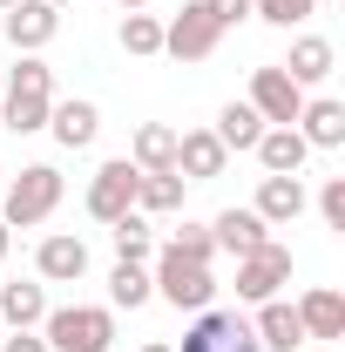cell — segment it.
Wrapping results in <instances>:
<instances>
[{"instance_id":"6da1fadb","label":"cell","mask_w":345,"mask_h":352,"mask_svg":"<svg viewBox=\"0 0 345 352\" xmlns=\"http://www.w3.org/2000/svg\"><path fill=\"white\" fill-rule=\"evenodd\" d=\"M0 109H7V129H14V135L47 129V109H54V68H47V61H34V54H27L21 68H7Z\"/></svg>"},{"instance_id":"7a4b0ae2","label":"cell","mask_w":345,"mask_h":352,"mask_svg":"<svg viewBox=\"0 0 345 352\" xmlns=\"http://www.w3.org/2000/svg\"><path fill=\"white\" fill-rule=\"evenodd\" d=\"M109 346H115V318L102 305L47 311V352H109Z\"/></svg>"},{"instance_id":"3957f363","label":"cell","mask_w":345,"mask_h":352,"mask_svg":"<svg viewBox=\"0 0 345 352\" xmlns=\"http://www.w3.org/2000/svg\"><path fill=\"white\" fill-rule=\"evenodd\" d=\"M54 204H61V170H54V163H27V170L7 183V210H0V223H21V230H27V223H41Z\"/></svg>"},{"instance_id":"277c9868","label":"cell","mask_w":345,"mask_h":352,"mask_svg":"<svg viewBox=\"0 0 345 352\" xmlns=\"http://www.w3.org/2000/svg\"><path fill=\"white\" fill-rule=\"evenodd\" d=\"M149 285H156L176 311H210V298H216L210 264H190V258H176V251H163V258H156V278H149Z\"/></svg>"},{"instance_id":"5b68a950","label":"cell","mask_w":345,"mask_h":352,"mask_svg":"<svg viewBox=\"0 0 345 352\" xmlns=\"http://www.w3.org/2000/svg\"><path fill=\"white\" fill-rule=\"evenodd\" d=\"M135 163L129 156H115V163H102L95 170V183H88V217L95 223H115V217H129L135 210Z\"/></svg>"},{"instance_id":"8992f818","label":"cell","mask_w":345,"mask_h":352,"mask_svg":"<svg viewBox=\"0 0 345 352\" xmlns=\"http://www.w3.org/2000/svg\"><path fill=\"white\" fill-rule=\"evenodd\" d=\"M278 285H291V251L285 244H258V251L237 258V298L264 305V298H278Z\"/></svg>"},{"instance_id":"52a82bcc","label":"cell","mask_w":345,"mask_h":352,"mask_svg":"<svg viewBox=\"0 0 345 352\" xmlns=\"http://www.w3.org/2000/svg\"><path fill=\"white\" fill-rule=\"evenodd\" d=\"M216 41H223V28L210 21V7H203V0H190L170 28H163V54H176V61H210Z\"/></svg>"},{"instance_id":"ba28073f","label":"cell","mask_w":345,"mask_h":352,"mask_svg":"<svg viewBox=\"0 0 345 352\" xmlns=\"http://www.w3.org/2000/svg\"><path fill=\"white\" fill-rule=\"evenodd\" d=\"M183 352H264V346L237 311H197V325L183 332Z\"/></svg>"},{"instance_id":"9c48e42d","label":"cell","mask_w":345,"mask_h":352,"mask_svg":"<svg viewBox=\"0 0 345 352\" xmlns=\"http://www.w3.org/2000/svg\"><path fill=\"white\" fill-rule=\"evenodd\" d=\"M251 109H258L271 129H291L298 109H304V88L291 82L285 68H258V75H251Z\"/></svg>"},{"instance_id":"30bf717a","label":"cell","mask_w":345,"mask_h":352,"mask_svg":"<svg viewBox=\"0 0 345 352\" xmlns=\"http://www.w3.org/2000/svg\"><path fill=\"white\" fill-rule=\"evenodd\" d=\"M54 28H61V7H47V0H14V7H7V41L21 47V54L47 47Z\"/></svg>"},{"instance_id":"8fae6325","label":"cell","mask_w":345,"mask_h":352,"mask_svg":"<svg viewBox=\"0 0 345 352\" xmlns=\"http://www.w3.org/2000/svg\"><path fill=\"white\" fill-rule=\"evenodd\" d=\"M223 142H216L210 129H190V135H176V176L183 183H203V176H223Z\"/></svg>"},{"instance_id":"7c38bea8","label":"cell","mask_w":345,"mask_h":352,"mask_svg":"<svg viewBox=\"0 0 345 352\" xmlns=\"http://www.w3.org/2000/svg\"><path fill=\"white\" fill-rule=\"evenodd\" d=\"M298 311V325H304V339H345V298L332 292V285H318V292H304V305Z\"/></svg>"},{"instance_id":"4fadbf2b","label":"cell","mask_w":345,"mask_h":352,"mask_svg":"<svg viewBox=\"0 0 345 352\" xmlns=\"http://www.w3.org/2000/svg\"><path fill=\"white\" fill-rule=\"evenodd\" d=\"M251 332H258V346H271V352H298L304 346V325H298V311L285 305V298H264Z\"/></svg>"},{"instance_id":"5bb4252c","label":"cell","mask_w":345,"mask_h":352,"mask_svg":"<svg viewBox=\"0 0 345 352\" xmlns=\"http://www.w3.org/2000/svg\"><path fill=\"white\" fill-rule=\"evenodd\" d=\"M47 129H54L61 149H88L95 129H102V116H95V102H54L47 109Z\"/></svg>"},{"instance_id":"9a60e30c","label":"cell","mask_w":345,"mask_h":352,"mask_svg":"<svg viewBox=\"0 0 345 352\" xmlns=\"http://www.w3.org/2000/svg\"><path fill=\"white\" fill-rule=\"evenodd\" d=\"M271 223L258 217V210H223V217L210 223V237H216V251H230V258H244V251H258V244H271L264 237Z\"/></svg>"},{"instance_id":"2e32d148","label":"cell","mask_w":345,"mask_h":352,"mask_svg":"<svg viewBox=\"0 0 345 352\" xmlns=\"http://www.w3.org/2000/svg\"><path fill=\"white\" fill-rule=\"evenodd\" d=\"M291 129H298L311 149H339L345 142V102H304Z\"/></svg>"},{"instance_id":"e0dca14e","label":"cell","mask_w":345,"mask_h":352,"mask_svg":"<svg viewBox=\"0 0 345 352\" xmlns=\"http://www.w3.org/2000/svg\"><path fill=\"white\" fill-rule=\"evenodd\" d=\"M129 163H135L142 176H163V170H176V129H170V122H142V129H135Z\"/></svg>"},{"instance_id":"ac0fdd59","label":"cell","mask_w":345,"mask_h":352,"mask_svg":"<svg viewBox=\"0 0 345 352\" xmlns=\"http://www.w3.org/2000/svg\"><path fill=\"white\" fill-rule=\"evenodd\" d=\"M258 217H264V223H298V217H304V183H298V176H264Z\"/></svg>"},{"instance_id":"d6986e66","label":"cell","mask_w":345,"mask_h":352,"mask_svg":"<svg viewBox=\"0 0 345 352\" xmlns=\"http://www.w3.org/2000/svg\"><path fill=\"white\" fill-rule=\"evenodd\" d=\"M304 156H311V142H304L298 129H264V135H258V163H264L271 176H298Z\"/></svg>"},{"instance_id":"ffe728a7","label":"cell","mask_w":345,"mask_h":352,"mask_svg":"<svg viewBox=\"0 0 345 352\" xmlns=\"http://www.w3.org/2000/svg\"><path fill=\"white\" fill-rule=\"evenodd\" d=\"M34 264H41V278H54V285H75V278L88 271V244L82 237H47Z\"/></svg>"},{"instance_id":"44dd1931","label":"cell","mask_w":345,"mask_h":352,"mask_svg":"<svg viewBox=\"0 0 345 352\" xmlns=\"http://www.w3.org/2000/svg\"><path fill=\"white\" fill-rule=\"evenodd\" d=\"M0 318H7L14 332H34L47 318V292L41 285H0Z\"/></svg>"},{"instance_id":"7402d4cb","label":"cell","mask_w":345,"mask_h":352,"mask_svg":"<svg viewBox=\"0 0 345 352\" xmlns=\"http://www.w3.org/2000/svg\"><path fill=\"white\" fill-rule=\"evenodd\" d=\"M216 142H223V149H258V135H264V116L258 109H251V102H230V109H223V116H216Z\"/></svg>"},{"instance_id":"603a6c76","label":"cell","mask_w":345,"mask_h":352,"mask_svg":"<svg viewBox=\"0 0 345 352\" xmlns=\"http://www.w3.org/2000/svg\"><path fill=\"white\" fill-rule=\"evenodd\" d=\"M278 68H285V75H291V82H325V75H332V41H318V34H304L298 47H291V61H278Z\"/></svg>"},{"instance_id":"cb8c5ba5","label":"cell","mask_w":345,"mask_h":352,"mask_svg":"<svg viewBox=\"0 0 345 352\" xmlns=\"http://www.w3.org/2000/svg\"><path fill=\"white\" fill-rule=\"evenodd\" d=\"M135 210H183V176H135Z\"/></svg>"},{"instance_id":"d4e9b609","label":"cell","mask_w":345,"mask_h":352,"mask_svg":"<svg viewBox=\"0 0 345 352\" xmlns=\"http://www.w3.org/2000/svg\"><path fill=\"white\" fill-rule=\"evenodd\" d=\"M149 292H156V285H149V271H142V264H122V258H115V271H109V298L135 311L142 298H149Z\"/></svg>"},{"instance_id":"484cf974","label":"cell","mask_w":345,"mask_h":352,"mask_svg":"<svg viewBox=\"0 0 345 352\" xmlns=\"http://www.w3.org/2000/svg\"><path fill=\"white\" fill-rule=\"evenodd\" d=\"M109 237H115V258H122V264H142V258H149V223L135 217V210L109 223Z\"/></svg>"},{"instance_id":"4316f807","label":"cell","mask_w":345,"mask_h":352,"mask_svg":"<svg viewBox=\"0 0 345 352\" xmlns=\"http://www.w3.org/2000/svg\"><path fill=\"white\" fill-rule=\"evenodd\" d=\"M122 47H129V54H163V21L129 14V21H122Z\"/></svg>"},{"instance_id":"83f0119b","label":"cell","mask_w":345,"mask_h":352,"mask_svg":"<svg viewBox=\"0 0 345 352\" xmlns=\"http://www.w3.org/2000/svg\"><path fill=\"white\" fill-rule=\"evenodd\" d=\"M311 7L318 0H251V14L271 21V28H298V21H311Z\"/></svg>"},{"instance_id":"f1b7e54d","label":"cell","mask_w":345,"mask_h":352,"mask_svg":"<svg viewBox=\"0 0 345 352\" xmlns=\"http://www.w3.org/2000/svg\"><path fill=\"white\" fill-rule=\"evenodd\" d=\"M170 251H176V258H190V264H210V251H216L210 223H183V230L170 237Z\"/></svg>"},{"instance_id":"f546056e","label":"cell","mask_w":345,"mask_h":352,"mask_svg":"<svg viewBox=\"0 0 345 352\" xmlns=\"http://www.w3.org/2000/svg\"><path fill=\"white\" fill-rule=\"evenodd\" d=\"M318 217L332 223V230H345V176H332V183L318 190Z\"/></svg>"},{"instance_id":"4dcf8cb0","label":"cell","mask_w":345,"mask_h":352,"mask_svg":"<svg viewBox=\"0 0 345 352\" xmlns=\"http://www.w3.org/2000/svg\"><path fill=\"white\" fill-rule=\"evenodd\" d=\"M203 7H210L216 28H230V21H244V14H251V0H203Z\"/></svg>"},{"instance_id":"1f68e13d","label":"cell","mask_w":345,"mask_h":352,"mask_svg":"<svg viewBox=\"0 0 345 352\" xmlns=\"http://www.w3.org/2000/svg\"><path fill=\"white\" fill-rule=\"evenodd\" d=\"M0 352H47V339H34V332H14V339H7Z\"/></svg>"},{"instance_id":"d6a6232c","label":"cell","mask_w":345,"mask_h":352,"mask_svg":"<svg viewBox=\"0 0 345 352\" xmlns=\"http://www.w3.org/2000/svg\"><path fill=\"white\" fill-rule=\"evenodd\" d=\"M0 258H7V223H0Z\"/></svg>"},{"instance_id":"836d02e7","label":"cell","mask_w":345,"mask_h":352,"mask_svg":"<svg viewBox=\"0 0 345 352\" xmlns=\"http://www.w3.org/2000/svg\"><path fill=\"white\" fill-rule=\"evenodd\" d=\"M115 7H129V14H135V7H142V0H115Z\"/></svg>"},{"instance_id":"e575fe53","label":"cell","mask_w":345,"mask_h":352,"mask_svg":"<svg viewBox=\"0 0 345 352\" xmlns=\"http://www.w3.org/2000/svg\"><path fill=\"white\" fill-rule=\"evenodd\" d=\"M142 352H170V346H142Z\"/></svg>"},{"instance_id":"d590c367","label":"cell","mask_w":345,"mask_h":352,"mask_svg":"<svg viewBox=\"0 0 345 352\" xmlns=\"http://www.w3.org/2000/svg\"><path fill=\"white\" fill-rule=\"evenodd\" d=\"M47 7H68V0H47Z\"/></svg>"},{"instance_id":"8d00e7d4","label":"cell","mask_w":345,"mask_h":352,"mask_svg":"<svg viewBox=\"0 0 345 352\" xmlns=\"http://www.w3.org/2000/svg\"><path fill=\"white\" fill-rule=\"evenodd\" d=\"M0 88H7V68H0Z\"/></svg>"},{"instance_id":"74e56055","label":"cell","mask_w":345,"mask_h":352,"mask_svg":"<svg viewBox=\"0 0 345 352\" xmlns=\"http://www.w3.org/2000/svg\"><path fill=\"white\" fill-rule=\"evenodd\" d=\"M0 7H14V0H0Z\"/></svg>"}]
</instances>
